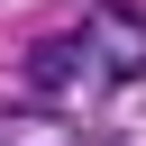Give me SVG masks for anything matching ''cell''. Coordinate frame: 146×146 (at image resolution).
Returning <instances> with one entry per match:
<instances>
[{
  "label": "cell",
  "instance_id": "cell-1",
  "mask_svg": "<svg viewBox=\"0 0 146 146\" xmlns=\"http://www.w3.org/2000/svg\"><path fill=\"white\" fill-rule=\"evenodd\" d=\"M119 82H146V9L137 0H100L64 36L27 46V91L36 100H82V91H119Z\"/></svg>",
  "mask_w": 146,
  "mask_h": 146
}]
</instances>
